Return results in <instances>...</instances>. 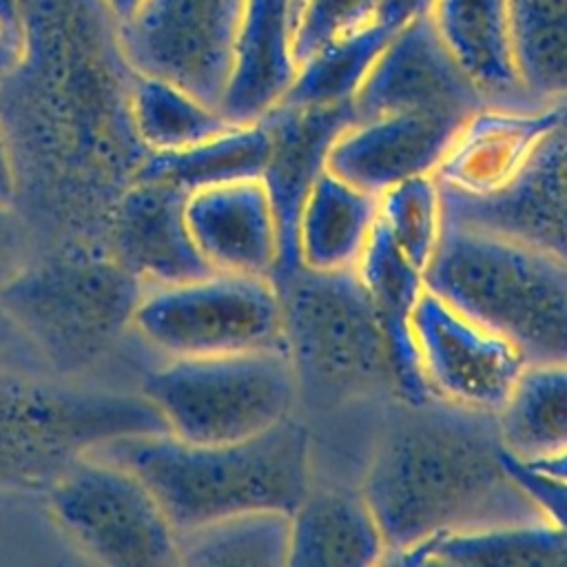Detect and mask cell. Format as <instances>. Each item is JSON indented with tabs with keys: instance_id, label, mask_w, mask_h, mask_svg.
Returning a JSON list of instances; mask_svg holds the SVG:
<instances>
[{
	"instance_id": "31",
	"label": "cell",
	"mask_w": 567,
	"mask_h": 567,
	"mask_svg": "<svg viewBox=\"0 0 567 567\" xmlns=\"http://www.w3.org/2000/svg\"><path fill=\"white\" fill-rule=\"evenodd\" d=\"M379 11L381 0H292L295 53L299 64L328 42L381 22Z\"/></svg>"
},
{
	"instance_id": "10",
	"label": "cell",
	"mask_w": 567,
	"mask_h": 567,
	"mask_svg": "<svg viewBox=\"0 0 567 567\" xmlns=\"http://www.w3.org/2000/svg\"><path fill=\"white\" fill-rule=\"evenodd\" d=\"M244 0H142L117 24L124 62L137 75L173 82L219 109Z\"/></svg>"
},
{
	"instance_id": "33",
	"label": "cell",
	"mask_w": 567,
	"mask_h": 567,
	"mask_svg": "<svg viewBox=\"0 0 567 567\" xmlns=\"http://www.w3.org/2000/svg\"><path fill=\"white\" fill-rule=\"evenodd\" d=\"M38 343L20 326V321L0 303V370H22L38 354Z\"/></svg>"
},
{
	"instance_id": "29",
	"label": "cell",
	"mask_w": 567,
	"mask_h": 567,
	"mask_svg": "<svg viewBox=\"0 0 567 567\" xmlns=\"http://www.w3.org/2000/svg\"><path fill=\"white\" fill-rule=\"evenodd\" d=\"M396 31L374 22L328 42L299 64V73L281 104L330 106L352 102L374 60Z\"/></svg>"
},
{
	"instance_id": "14",
	"label": "cell",
	"mask_w": 567,
	"mask_h": 567,
	"mask_svg": "<svg viewBox=\"0 0 567 567\" xmlns=\"http://www.w3.org/2000/svg\"><path fill=\"white\" fill-rule=\"evenodd\" d=\"M188 235L213 272L272 279L281 264V235L261 177L190 190L184 206Z\"/></svg>"
},
{
	"instance_id": "15",
	"label": "cell",
	"mask_w": 567,
	"mask_h": 567,
	"mask_svg": "<svg viewBox=\"0 0 567 567\" xmlns=\"http://www.w3.org/2000/svg\"><path fill=\"white\" fill-rule=\"evenodd\" d=\"M467 117L385 113L354 120L332 142L326 166L381 197L396 184L432 175Z\"/></svg>"
},
{
	"instance_id": "12",
	"label": "cell",
	"mask_w": 567,
	"mask_h": 567,
	"mask_svg": "<svg viewBox=\"0 0 567 567\" xmlns=\"http://www.w3.org/2000/svg\"><path fill=\"white\" fill-rule=\"evenodd\" d=\"M352 102L359 120L385 113L470 117L489 106L452 58L430 16L410 20L388 40Z\"/></svg>"
},
{
	"instance_id": "11",
	"label": "cell",
	"mask_w": 567,
	"mask_h": 567,
	"mask_svg": "<svg viewBox=\"0 0 567 567\" xmlns=\"http://www.w3.org/2000/svg\"><path fill=\"white\" fill-rule=\"evenodd\" d=\"M416 363L430 394L496 414L527 361L498 332L425 288L410 315Z\"/></svg>"
},
{
	"instance_id": "7",
	"label": "cell",
	"mask_w": 567,
	"mask_h": 567,
	"mask_svg": "<svg viewBox=\"0 0 567 567\" xmlns=\"http://www.w3.org/2000/svg\"><path fill=\"white\" fill-rule=\"evenodd\" d=\"M53 523L102 565H177V529L148 483L128 465L89 450L49 485Z\"/></svg>"
},
{
	"instance_id": "1",
	"label": "cell",
	"mask_w": 567,
	"mask_h": 567,
	"mask_svg": "<svg viewBox=\"0 0 567 567\" xmlns=\"http://www.w3.org/2000/svg\"><path fill=\"white\" fill-rule=\"evenodd\" d=\"M359 483L385 540V565L456 532L549 518L512 472L496 414L434 394L383 405Z\"/></svg>"
},
{
	"instance_id": "17",
	"label": "cell",
	"mask_w": 567,
	"mask_h": 567,
	"mask_svg": "<svg viewBox=\"0 0 567 567\" xmlns=\"http://www.w3.org/2000/svg\"><path fill=\"white\" fill-rule=\"evenodd\" d=\"M188 193L166 179L133 177L113 215V252L144 284H173L213 272L184 217Z\"/></svg>"
},
{
	"instance_id": "24",
	"label": "cell",
	"mask_w": 567,
	"mask_h": 567,
	"mask_svg": "<svg viewBox=\"0 0 567 567\" xmlns=\"http://www.w3.org/2000/svg\"><path fill=\"white\" fill-rule=\"evenodd\" d=\"M401 565H567V529L551 518L456 532L405 554Z\"/></svg>"
},
{
	"instance_id": "35",
	"label": "cell",
	"mask_w": 567,
	"mask_h": 567,
	"mask_svg": "<svg viewBox=\"0 0 567 567\" xmlns=\"http://www.w3.org/2000/svg\"><path fill=\"white\" fill-rule=\"evenodd\" d=\"M16 190H18V173H16L9 140H7L4 128L0 124V199L13 202Z\"/></svg>"
},
{
	"instance_id": "37",
	"label": "cell",
	"mask_w": 567,
	"mask_h": 567,
	"mask_svg": "<svg viewBox=\"0 0 567 567\" xmlns=\"http://www.w3.org/2000/svg\"><path fill=\"white\" fill-rule=\"evenodd\" d=\"M20 2L22 0H0V20L9 24L16 31H22L20 27Z\"/></svg>"
},
{
	"instance_id": "36",
	"label": "cell",
	"mask_w": 567,
	"mask_h": 567,
	"mask_svg": "<svg viewBox=\"0 0 567 567\" xmlns=\"http://www.w3.org/2000/svg\"><path fill=\"white\" fill-rule=\"evenodd\" d=\"M102 4L106 7V11L115 20V24H120L135 13V9L142 4V0H102Z\"/></svg>"
},
{
	"instance_id": "21",
	"label": "cell",
	"mask_w": 567,
	"mask_h": 567,
	"mask_svg": "<svg viewBox=\"0 0 567 567\" xmlns=\"http://www.w3.org/2000/svg\"><path fill=\"white\" fill-rule=\"evenodd\" d=\"M379 219V197L328 166L310 184L295 221V261L315 272L354 270Z\"/></svg>"
},
{
	"instance_id": "19",
	"label": "cell",
	"mask_w": 567,
	"mask_h": 567,
	"mask_svg": "<svg viewBox=\"0 0 567 567\" xmlns=\"http://www.w3.org/2000/svg\"><path fill=\"white\" fill-rule=\"evenodd\" d=\"M563 104L536 106H483L465 120L434 179L441 193L485 197L507 186L540 137L560 117Z\"/></svg>"
},
{
	"instance_id": "13",
	"label": "cell",
	"mask_w": 567,
	"mask_h": 567,
	"mask_svg": "<svg viewBox=\"0 0 567 567\" xmlns=\"http://www.w3.org/2000/svg\"><path fill=\"white\" fill-rule=\"evenodd\" d=\"M443 215L529 241L567 264V106L518 175L485 197L441 193Z\"/></svg>"
},
{
	"instance_id": "3",
	"label": "cell",
	"mask_w": 567,
	"mask_h": 567,
	"mask_svg": "<svg viewBox=\"0 0 567 567\" xmlns=\"http://www.w3.org/2000/svg\"><path fill=\"white\" fill-rule=\"evenodd\" d=\"M95 450L148 483L177 534L241 512H292L312 474L310 430L299 414L230 443H188L168 432H148Z\"/></svg>"
},
{
	"instance_id": "5",
	"label": "cell",
	"mask_w": 567,
	"mask_h": 567,
	"mask_svg": "<svg viewBox=\"0 0 567 567\" xmlns=\"http://www.w3.org/2000/svg\"><path fill=\"white\" fill-rule=\"evenodd\" d=\"M148 432L166 427L142 392L82 390L0 370V492L47 487L80 454Z\"/></svg>"
},
{
	"instance_id": "18",
	"label": "cell",
	"mask_w": 567,
	"mask_h": 567,
	"mask_svg": "<svg viewBox=\"0 0 567 567\" xmlns=\"http://www.w3.org/2000/svg\"><path fill=\"white\" fill-rule=\"evenodd\" d=\"M354 120H359L354 102L330 106L279 104L261 117L270 135V151L261 179L270 193L281 235V264L275 277L286 275L297 266L295 221L299 206L310 184L326 168L332 142Z\"/></svg>"
},
{
	"instance_id": "20",
	"label": "cell",
	"mask_w": 567,
	"mask_h": 567,
	"mask_svg": "<svg viewBox=\"0 0 567 567\" xmlns=\"http://www.w3.org/2000/svg\"><path fill=\"white\" fill-rule=\"evenodd\" d=\"M299 73L292 0H244L233 64L219 102L230 124H252L281 104Z\"/></svg>"
},
{
	"instance_id": "23",
	"label": "cell",
	"mask_w": 567,
	"mask_h": 567,
	"mask_svg": "<svg viewBox=\"0 0 567 567\" xmlns=\"http://www.w3.org/2000/svg\"><path fill=\"white\" fill-rule=\"evenodd\" d=\"M501 443L529 465L567 454V363H529L496 412Z\"/></svg>"
},
{
	"instance_id": "25",
	"label": "cell",
	"mask_w": 567,
	"mask_h": 567,
	"mask_svg": "<svg viewBox=\"0 0 567 567\" xmlns=\"http://www.w3.org/2000/svg\"><path fill=\"white\" fill-rule=\"evenodd\" d=\"M126 111L131 133L146 155L184 151L237 126L186 89L137 73L128 84Z\"/></svg>"
},
{
	"instance_id": "22",
	"label": "cell",
	"mask_w": 567,
	"mask_h": 567,
	"mask_svg": "<svg viewBox=\"0 0 567 567\" xmlns=\"http://www.w3.org/2000/svg\"><path fill=\"white\" fill-rule=\"evenodd\" d=\"M427 16L487 104L536 106L516 73L507 0H434Z\"/></svg>"
},
{
	"instance_id": "28",
	"label": "cell",
	"mask_w": 567,
	"mask_h": 567,
	"mask_svg": "<svg viewBox=\"0 0 567 567\" xmlns=\"http://www.w3.org/2000/svg\"><path fill=\"white\" fill-rule=\"evenodd\" d=\"M512 53L532 104L567 97V0H507Z\"/></svg>"
},
{
	"instance_id": "9",
	"label": "cell",
	"mask_w": 567,
	"mask_h": 567,
	"mask_svg": "<svg viewBox=\"0 0 567 567\" xmlns=\"http://www.w3.org/2000/svg\"><path fill=\"white\" fill-rule=\"evenodd\" d=\"M142 290L115 252L73 248L29 264L0 299L38 348L80 354L131 326Z\"/></svg>"
},
{
	"instance_id": "27",
	"label": "cell",
	"mask_w": 567,
	"mask_h": 567,
	"mask_svg": "<svg viewBox=\"0 0 567 567\" xmlns=\"http://www.w3.org/2000/svg\"><path fill=\"white\" fill-rule=\"evenodd\" d=\"M270 151L266 124H237L175 153H148L135 175L166 179L186 193L244 177H261Z\"/></svg>"
},
{
	"instance_id": "6",
	"label": "cell",
	"mask_w": 567,
	"mask_h": 567,
	"mask_svg": "<svg viewBox=\"0 0 567 567\" xmlns=\"http://www.w3.org/2000/svg\"><path fill=\"white\" fill-rule=\"evenodd\" d=\"M142 394L166 432L188 443L241 441L297 414L284 350L166 357L144 379Z\"/></svg>"
},
{
	"instance_id": "32",
	"label": "cell",
	"mask_w": 567,
	"mask_h": 567,
	"mask_svg": "<svg viewBox=\"0 0 567 567\" xmlns=\"http://www.w3.org/2000/svg\"><path fill=\"white\" fill-rule=\"evenodd\" d=\"M29 268V237L11 202L0 199V295Z\"/></svg>"
},
{
	"instance_id": "2",
	"label": "cell",
	"mask_w": 567,
	"mask_h": 567,
	"mask_svg": "<svg viewBox=\"0 0 567 567\" xmlns=\"http://www.w3.org/2000/svg\"><path fill=\"white\" fill-rule=\"evenodd\" d=\"M284 317L297 414L312 434L370 432L401 396L385 326L357 270L295 266L272 279Z\"/></svg>"
},
{
	"instance_id": "8",
	"label": "cell",
	"mask_w": 567,
	"mask_h": 567,
	"mask_svg": "<svg viewBox=\"0 0 567 567\" xmlns=\"http://www.w3.org/2000/svg\"><path fill=\"white\" fill-rule=\"evenodd\" d=\"M131 326L166 357L284 350L281 299L272 279L208 272L144 286Z\"/></svg>"
},
{
	"instance_id": "26",
	"label": "cell",
	"mask_w": 567,
	"mask_h": 567,
	"mask_svg": "<svg viewBox=\"0 0 567 567\" xmlns=\"http://www.w3.org/2000/svg\"><path fill=\"white\" fill-rule=\"evenodd\" d=\"M290 512L255 509L177 534V565H288Z\"/></svg>"
},
{
	"instance_id": "34",
	"label": "cell",
	"mask_w": 567,
	"mask_h": 567,
	"mask_svg": "<svg viewBox=\"0 0 567 567\" xmlns=\"http://www.w3.org/2000/svg\"><path fill=\"white\" fill-rule=\"evenodd\" d=\"M22 51H24L22 31H16L0 20V80L20 64Z\"/></svg>"
},
{
	"instance_id": "30",
	"label": "cell",
	"mask_w": 567,
	"mask_h": 567,
	"mask_svg": "<svg viewBox=\"0 0 567 567\" xmlns=\"http://www.w3.org/2000/svg\"><path fill=\"white\" fill-rule=\"evenodd\" d=\"M379 219L399 248L425 272L443 228V202L434 173L385 190L379 197Z\"/></svg>"
},
{
	"instance_id": "16",
	"label": "cell",
	"mask_w": 567,
	"mask_h": 567,
	"mask_svg": "<svg viewBox=\"0 0 567 567\" xmlns=\"http://www.w3.org/2000/svg\"><path fill=\"white\" fill-rule=\"evenodd\" d=\"M385 540L363 496L348 474L312 470L301 501L290 512V554L295 567L385 565Z\"/></svg>"
},
{
	"instance_id": "4",
	"label": "cell",
	"mask_w": 567,
	"mask_h": 567,
	"mask_svg": "<svg viewBox=\"0 0 567 567\" xmlns=\"http://www.w3.org/2000/svg\"><path fill=\"white\" fill-rule=\"evenodd\" d=\"M425 288L505 337L529 363H567V264L518 237L443 215Z\"/></svg>"
}]
</instances>
